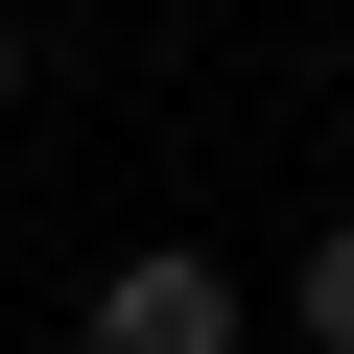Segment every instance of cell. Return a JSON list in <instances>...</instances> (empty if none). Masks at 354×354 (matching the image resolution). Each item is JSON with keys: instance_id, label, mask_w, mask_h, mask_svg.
<instances>
[{"instance_id": "1", "label": "cell", "mask_w": 354, "mask_h": 354, "mask_svg": "<svg viewBox=\"0 0 354 354\" xmlns=\"http://www.w3.org/2000/svg\"><path fill=\"white\" fill-rule=\"evenodd\" d=\"M95 354H260V283L213 236H142V260H95Z\"/></svg>"}, {"instance_id": "2", "label": "cell", "mask_w": 354, "mask_h": 354, "mask_svg": "<svg viewBox=\"0 0 354 354\" xmlns=\"http://www.w3.org/2000/svg\"><path fill=\"white\" fill-rule=\"evenodd\" d=\"M283 330H307V354H354V213H330V236L283 260Z\"/></svg>"}, {"instance_id": "3", "label": "cell", "mask_w": 354, "mask_h": 354, "mask_svg": "<svg viewBox=\"0 0 354 354\" xmlns=\"http://www.w3.org/2000/svg\"><path fill=\"white\" fill-rule=\"evenodd\" d=\"M24 95H48V24H24V0H0V118H24Z\"/></svg>"}]
</instances>
